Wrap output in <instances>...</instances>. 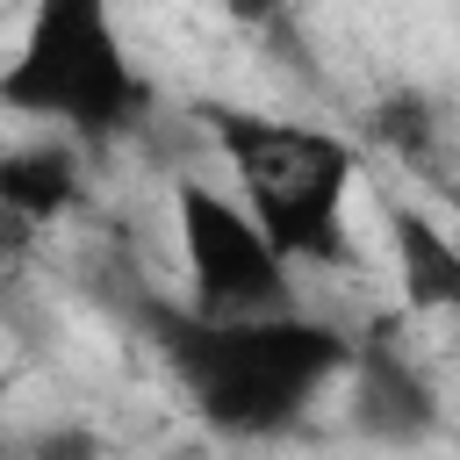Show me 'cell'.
I'll return each mask as SVG.
<instances>
[{"label": "cell", "instance_id": "cell-6", "mask_svg": "<svg viewBox=\"0 0 460 460\" xmlns=\"http://www.w3.org/2000/svg\"><path fill=\"white\" fill-rule=\"evenodd\" d=\"M381 216H388V259H395L402 309L410 316H460V237L424 201H402V194H388Z\"/></svg>", "mask_w": 460, "mask_h": 460}, {"label": "cell", "instance_id": "cell-3", "mask_svg": "<svg viewBox=\"0 0 460 460\" xmlns=\"http://www.w3.org/2000/svg\"><path fill=\"white\" fill-rule=\"evenodd\" d=\"M0 115L101 158L144 129L151 79L137 72L101 0H36L22 14V36L0 58Z\"/></svg>", "mask_w": 460, "mask_h": 460}, {"label": "cell", "instance_id": "cell-9", "mask_svg": "<svg viewBox=\"0 0 460 460\" xmlns=\"http://www.w3.org/2000/svg\"><path fill=\"white\" fill-rule=\"evenodd\" d=\"M0 460H22V453H14V446H0Z\"/></svg>", "mask_w": 460, "mask_h": 460}, {"label": "cell", "instance_id": "cell-5", "mask_svg": "<svg viewBox=\"0 0 460 460\" xmlns=\"http://www.w3.org/2000/svg\"><path fill=\"white\" fill-rule=\"evenodd\" d=\"M345 424L367 446H424L446 424V402L431 388V374L417 367V352L395 338V323H374L367 338H352V367H345Z\"/></svg>", "mask_w": 460, "mask_h": 460}, {"label": "cell", "instance_id": "cell-8", "mask_svg": "<svg viewBox=\"0 0 460 460\" xmlns=\"http://www.w3.org/2000/svg\"><path fill=\"white\" fill-rule=\"evenodd\" d=\"M22 460H101V438L93 431H79V424H50V431H36L29 446H14Z\"/></svg>", "mask_w": 460, "mask_h": 460}, {"label": "cell", "instance_id": "cell-2", "mask_svg": "<svg viewBox=\"0 0 460 460\" xmlns=\"http://www.w3.org/2000/svg\"><path fill=\"white\" fill-rule=\"evenodd\" d=\"M201 129L230 172V201L259 223V237L295 273L352 259L345 208L367 158L345 129L302 115H259V108H201Z\"/></svg>", "mask_w": 460, "mask_h": 460}, {"label": "cell", "instance_id": "cell-10", "mask_svg": "<svg viewBox=\"0 0 460 460\" xmlns=\"http://www.w3.org/2000/svg\"><path fill=\"white\" fill-rule=\"evenodd\" d=\"M446 194H453V208H460V187H446Z\"/></svg>", "mask_w": 460, "mask_h": 460}, {"label": "cell", "instance_id": "cell-1", "mask_svg": "<svg viewBox=\"0 0 460 460\" xmlns=\"http://www.w3.org/2000/svg\"><path fill=\"white\" fill-rule=\"evenodd\" d=\"M129 323L151 345V359L172 374L187 410L216 438H237V446H266V438L295 431L352 367V331L331 316H309V309L208 323L187 302L144 288L129 302Z\"/></svg>", "mask_w": 460, "mask_h": 460}, {"label": "cell", "instance_id": "cell-7", "mask_svg": "<svg viewBox=\"0 0 460 460\" xmlns=\"http://www.w3.org/2000/svg\"><path fill=\"white\" fill-rule=\"evenodd\" d=\"M86 201V151L65 137H22L0 144V216L29 223L36 237L50 223H65Z\"/></svg>", "mask_w": 460, "mask_h": 460}, {"label": "cell", "instance_id": "cell-4", "mask_svg": "<svg viewBox=\"0 0 460 460\" xmlns=\"http://www.w3.org/2000/svg\"><path fill=\"white\" fill-rule=\"evenodd\" d=\"M172 244L187 273V309L208 323H252V316H288L295 302V266L259 237V223L230 201V187L180 172L172 180Z\"/></svg>", "mask_w": 460, "mask_h": 460}]
</instances>
